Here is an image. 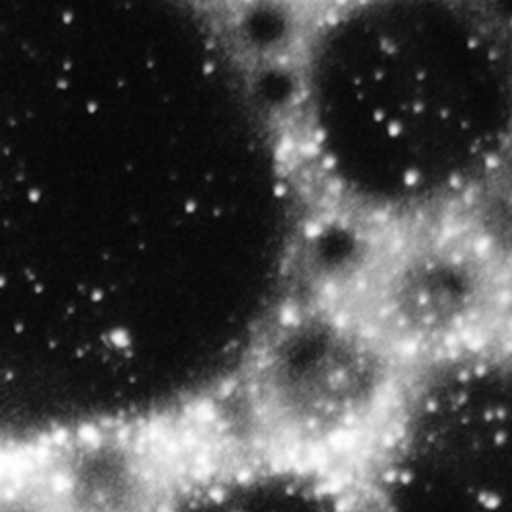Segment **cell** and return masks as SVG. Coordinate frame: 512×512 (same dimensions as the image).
Masks as SVG:
<instances>
[{
  "label": "cell",
  "mask_w": 512,
  "mask_h": 512,
  "mask_svg": "<svg viewBox=\"0 0 512 512\" xmlns=\"http://www.w3.org/2000/svg\"><path fill=\"white\" fill-rule=\"evenodd\" d=\"M353 490L363 512H510L502 377L457 373L420 390Z\"/></svg>",
  "instance_id": "1"
},
{
  "label": "cell",
  "mask_w": 512,
  "mask_h": 512,
  "mask_svg": "<svg viewBox=\"0 0 512 512\" xmlns=\"http://www.w3.org/2000/svg\"><path fill=\"white\" fill-rule=\"evenodd\" d=\"M130 512H363L353 486L287 461L242 463L193 476Z\"/></svg>",
  "instance_id": "2"
},
{
  "label": "cell",
  "mask_w": 512,
  "mask_h": 512,
  "mask_svg": "<svg viewBox=\"0 0 512 512\" xmlns=\"http://www.w3.org/2000/svg\"><path fill=\"white\" fill-rule=\"evenodd\" d=\"M0 512H58L44 480L7 478L0 480Z\"/></svg>",
  "instance_id": "3"
}]
</instances>
